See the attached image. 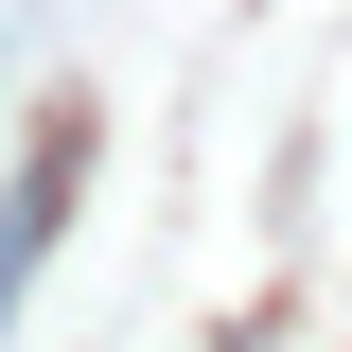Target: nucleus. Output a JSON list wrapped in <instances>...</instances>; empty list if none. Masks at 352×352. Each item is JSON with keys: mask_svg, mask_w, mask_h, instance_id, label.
Returning a JSON list of instances; mask_svg holds the SVG:
<instances>
[{"mask_svg": "<svg viewBox=\"0 0 352 352\" xmlns=\"http://www.w3.org/2000/svg\"><path fill=\"white\" fill-rule=\"evenodd\" d=\"M71 159H88V124H36V159L0 176V335H18V300H36V264H53V212H71Z\"/></svg>", "mask_w": 352, "mask_h": 352, "instance_id": "nucleus-1", "label": "nucleus"}]
</instances>
